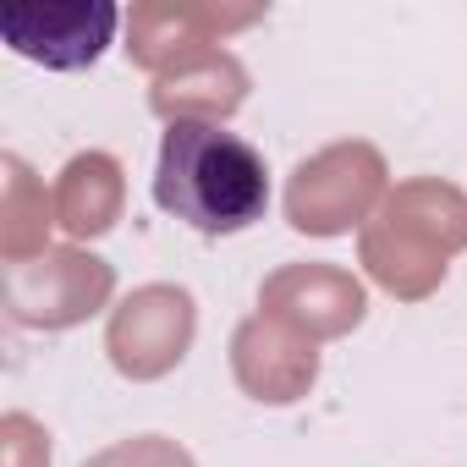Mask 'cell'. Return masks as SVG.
I'll return each instance as SVG.
<instances>
[{
  "mask_svg": "<svg viewBox=\"0 0 467 467\" xmlns=\"http://www.w3.org/2000/svg\"><path fill=\"white\" fill-rule=\"evenodd\" d=\"M154 198L165 214L187 220L203 237H231L265 220L270 171L265 154L214 121H171L160 143Z\"/></svg>",
  "mask_w": 467,
  "mask_h": 467,
  "instance_id": "obj_1",
  "label": "cell"
},
{
  "mask_svg": "<svg viewBox=\"0 0 467 467\" xmlns=\"http://www.w3.org/2000/svg\"><path fill=\"white\" fill-rule=\"evenodd\" d=\"M121 12L105 0H67V6H0V39L17 56L50 67V72H78L99 61L110 45Z\"/></svg>",
  "mask_w": 467,
  "mask_h": 467,
  "instance_id": "obj_2",
  "label": "cell"
}]
</instances>
